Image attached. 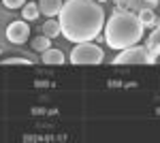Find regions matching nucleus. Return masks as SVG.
I'll return each instance as SVG.
<instances>
[{"label": "nucleus", "mask_w": 160, "mask_h": 143, "mask_svg": "<svg viewBox=\"0 0 160 143\" xmlns=\"http://www.w3.org/2000/svg\"><path fill=\"white\" fill-rule=\"evenodd\" d=\"M58 22L66 41H94L105 28V11L98 0H66L58 15Z\"/></svg>", "instance_id": "1"}, {"label": "nucleus", "mask_w": 160, "mask_h": 143, "mask_svg": "<svg viewBox=\"0 0 160 143\" xmlns=\"http://www.w3.org/2000/svg\"><path fill=\"white\" fill-rule=\"evenodd\" d=\"M143 22L130 9L113 11L109 22H105V41L111 49H126L143 38Z\"/></svg>", "instance_id": "2"}, {"label": "nucleus", "mask_w": 160, "mask_h": 143, "mask_svg": "<svg viewBox=\"0 0 160 143\" xmlns=\"http://www.w3.org/2000/svg\"><path fill=\"white\" fill-rule=\"evenodd\" d=\"M105 60V54L98 45H94L92 41H83V43H75L73 51H71V62L75 66H88V64H100Z\"/></svg>", "instance_id": "3"}, {"label": "nucleus", "mask_w": 160, "mask_h": 143, "mask_svg": "<svg viewBox=\"0 0 160 143\" xmlns=\"http://www.w3.org/2000/svg\"><path fill=\"white\" fill-rule=\"evenodd\" d=\"M113 64H154L152 56L145 45H132V47L120 49V54L113 58Z\"/></svg>", "instance_id": "4"}, {"label": "nucleus", "mask_w": 160, "mask_h": 143, "mask_svg": "<svg viewBox=\"0 0 160 143\" xmlns=\"http://www.w3.org/2000/svg\"><path fill=\"white\" fill-rule=\"evenodd\" d=\"M28 36H30V28L26 24L24 19H17V22H11V24L7 26V38L15 43V45H22L28 41Z\"/></svg>", "instance_id": "5"}, {"label": "nucleus", "mask_w": 160, "mask_h": 143, "mask_svg": "<svg viewBox=\"0 0 160 143\" xmlns=\"http://www.w3.org/2000/svg\"><path fill=\"white\" fill-rule=\"evenodd\" d=\"M145 47H148L149 56H152V62H158L160 60V24L154 26V32L148 36Z\"/></svg>", "instance_id": "6"}, {"label": "nucleus", "mask_w": 160, "mask_h": 143, "mask_svg": "<svg viewBox=\"0 0 160 143\" xmlns=\"http://www.w3.org/2000/svg\"><path fill=\"white\" fill-rule=\"evenodd\" d=\"M62 7H64L62 0H41V2H38V11L43 13V15H47V17L60 15Z\"/></svg>", "instance_id": "7"}, {"label": "nucleus", "mask_w": 160, "mask_h": 143, "mask_svg": "<svg viewBox=\"0 0 160 143\" xmlns=\"http://www.w3.org/2000/svg\"><path fill=\"white\" fill-rule=\"evenodd\" d=\"M41 60H43V64H56V66H60V64H64V54H62L60 49L49 47L43 51Z\"/></svg>", "instance_id": "8"}, {"label": "nucleus", "mask_w": 160, "mask_h": 143, "mask_svg": "<svg viewBox=\"0 0 160 143\" xmlns=\"http://www.w3.org/2000/svg\"><path fill=\"white\" fill-rule=\"evenodd\" d=\"M139 15V19L143 22L145 28H152V26H158V17H156V13L154 9H141V11L137 13Z\"/></svg>", "instance_id": "9"}, {"label": "nucleus", "mask_w": 160, "mask_h": 143, "mask_svg": "<svg viewBox=\"0 0 160 143\" xmlns=\"http://www.w3.org/2000/svg\"><path fill=\"white\" fill-rule=\"evenodd\" d=\"M43 34L45 36H49V38H56L58 34H62V30H60V22H56V19H47L45 24H43Z\"/></svg>", "instance_id": "10"}, {"label": "nucleus", "mask_w": 160, "mask_h": 143, "mask_svg": "<svg viewBox=\"0 0 160 143\" xmlns=\"http://www.w3.org/2000/svg\"><path fill=\"white\" fill-rule=\"evenodd\" d=\"M41 11H38V4L37 2H26L24 4V19L26 22H32V19H37Z\"/></svg>", "instance_id": "11"}, {"label": "nucleus", "mask_w": 160, "mask_h": 143, "mask_svg": "<svg viewBox=\"0 0 160 143\" xmlns=\"http://www.w3.org/2000/svg\"><path fill=\"white\" fill-rule=\"evenodd\" d=\"M49 47H51V38L45 36V34L37 36V38L32 41V49H37V51H45V49H49Z\"/></svg>", "instance_id": "12"}, {"label": "nucleus", "mask_w": 160, "mask_h": 143, "mask_svg": "<svg viewBox=\"0 0 160 143\" xmlns=\"http://www.w3.org/2000/svg\"><path fill=\"white\" fill-rule=\"evenodd\" d=\"M11 64H32V60L30 58H7V60H2V66H11Z\"/></svg>", "instance_id": "13"}, {"label": "nucleus", "mask_w": 160, "mask_h": 143, "mask_svg": "<svg viewBox=\"0 0 160 143\" xmlns=\"http://www.w3.org/2000/svg\"><path fill=\"white\" fill-rule=\"evenodd\" d=\"M2 4H4L7 9H22L26 2L24 0H2Z\"/></svg>", "instance_id": "14"}, {"label": "nucleus", "mask_w": 160, "mask_h": 143, "mask_svg": "<svg viewBox=\"0 0 160 143\" xmlns=\"http://www.w3.org/2000/svg\"><path fill=\"white\" fill-rule=\"evenodd\" d=\"M113 2H115V4H126L128 0H113Z\"/></svg>", "instance_id": "15"}, {"label": "nucleus", "mask_w": 160, "mask_h": 143, "mask_svg": "<svg viewBox=\"0 0 160 143\" xmlns=\"http://www.w3.org/2000/svg\"><path fill=\"white\" fill-rule=\"evenodd\" d=\"M98 2H107V0H98Z\"/></svg>", "instance_id": "16"}, {"label": "nucleus", "mask_w": 160, "mask_h": 143, "mask_svg": "<svg viewBox=\"0 0 160 143\" xmlns=\"http://www.w3.org/2000/svg\"><path fill=\"white\" fill-rule=\"evenodd\" d=\"M158 62H160V60H158Z\"/></svg>", "instance_id": "17"}]
</instances>
